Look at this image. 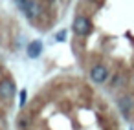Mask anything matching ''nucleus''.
<instances>
[{"label": "nucleus", "mask_w": 134, "mask_h": 130, "mask_svg": "<svg viewBox=\"0 0 134 130\" xmlns=\"http://www.w3.org/2000/svg\"><path fill=\"white\" fill-rule=\"evenodd\" d=\"M15 4L24 13V17L30 19V20H35L41 15V4H39V0H15Z\"/></svg>", "instance_id": "nucleus-1"}, {"label": "nucleus", "mask_w": 134, "mask_h": 130, "mask_svg": "<svg viewBox=\"0 0 134 130\" xmlns=\"http://www.w3.org/2000/svg\"><path fill=\"white\" fill-rule=\"evenodd\" d=\"M72 29H74V33H75L77 37H86V35L92 31V22H90V19H88V17L79 15V17H75Z\"/></svg>", "instance_id": "nucleus-2"}, {"label": "nucleus", "mask_w": 134, "mask_h": 130, "mask_svg": "<svg viewBox=\"0 0 134 130\" xmlns=\"http://www.w3.org/2000/svg\"><path fill=\"white\" fill-rule=\"evenodd\" d=\"M118 110L121 112V115L125 119H129L132 115V112H134V99L130 95H121L118 99Z\"/></svg>", "instance_id": "nucleus-3"}, {"label": "nucleus", "mask_w": 134, "mask_h": 130, "mask_svg": "<svg viewBox=\"0 0 134 130\" xmlns=\"http://www.w3.org/2000/svg\"><path fill=\"white\" fill-rule=\"evenodd\" d=\"M90 79H92L96 84L107 82V79H108V70H107V66H103V64L92 66V70H90Z\"/></svg>", "instance_id": "nucleus-4"}, {"label": "nucleus", "mask_w": 134, "mask_h": 130, "mask_svg": "<svg viewBox=\"0 0 134 130\" xmlns=\"http://www.w3.org/2000/svg\"><path fill=\"white\" fill-rule=\"evenodd\" d=\"M15 95V82L11 79H2L0 81V97L4 101H9Z\"/></svg>", "instance_id": "nucleus-5"}, {"label": "nucleus", "mask_w": 134, "mask_h": 130, "mask_svg": "<svg viewBox=\"0 0 134 130\" xmlns=\"http://www.w3.org/2000/svg\"><path fill=\"white\" fill-rule=\"evenodd\" d=\"M26 53H28L30 59H37V57L42 53V42H41V40H33L31 44H28Z\"/></svg>", "instance_id": "nucleus-6"}, {"label": "nucleus", "mask_w": 134, "mask_h": 130, "mask_svg": "<svg viewBox=\"0 0 134 130\" xmlns=\"http://www.w3.org/2000/svg\"><path fill=\"white\" fill-rule=\"evenodd\" d=\"M28 126H30V117L20 115V119H19V128H20V130H26Z\"/></svg>", "instance_id": "nucleus-7"}, {"label": "nucleus", "mask_w": 134, "mask_h": 130, "mask_svg": "<svg viewBox=\"0 0 134 130\" xmlns=\"http://www.w3.org/2000/svg\"><path fill=\"white\" fill-rule=\"evenodd\" d=\"M121 84H123V77H121V75L118 73V75H116V77L112 79V88H119Z\"/></svg>", "instance_id": "nucleus-8"}, {"label": "nucleus", "mask_w": 134, "mask_h": 130, "mask_svg": "<svg viewBox=\"0 0 134 130\" xmlns=\"http://www.w3.org/2000/svg\"><path fill=\"white\" fill-rule=\"evenodd\" d=\"M26 95H28V92L22 90L20 92V106H26Z\"/></svg>", "instance_id": "nucleus-9"}, {"label": "nucleus", "mask_w": 134, "mask_h": 130, "mask_svg": "<svg viewBox=\"0 0 134 130\" xmlns=\"http://www.w3.org/2000/svg\"><path fill=\"white\" fill-rule=\"evenodd\" d=\"M55 39H57V40H59V42H63V40H64V39H66V31H64V29H63V31H61V33H59V35H55Z\"/></svg>", "instance_id": "nucleus-10"}]
</instances>
